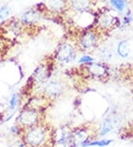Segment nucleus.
Wrapping results in <instances>:
<instances>
[{
  "label": "nucleus",
  "instance_id": "f257e3e1",
  "mask_svg": "<svg viewBox=\"0 0 133 147\" xmlns=\"http://www.w3.org/2000/svg\"><path fill=\"white\" fill-rule=\"evenodd\" d=\"M24 141L25 144L30 147H41L47 140L48 133L44 126L35 125L30 128L25 129Z\"/></svg>",
  "mask_w": 133,
  "mask_h": 147
},
{
  "label": "nucleus",
  "instance_id": "f03ea898",
  "mask_svg": "<svg viewBox=\"0 0 133 147\" xmlns=\"http://www.w3.org/2000/svg\"><path fill=\"white\" fill-rule=\"evenodd\" d=\"M39 115L37 110L25 107L20 111L17 117L18 123L24 129H27L37 125Z\"/></svg>",
  "mask_w": 133,
  "mask_h": 147
},
{
  "label": "nucleus",
  "instance_id": "7ed1b4c3",
  "mask_svg": "<svg viewBox=\"0 0 133 147\" xmlns=\"http://www.w3.org/2000/svg\"><path fill=\"white\" fill-rule=\"evenodd\" d=\"M76 51L74 47L69 43L62 44L57 51L56 58L59 62L63 63H69L73 62L76 58Z\"/></svg>",
  "mask_w": 133,
  "mask_h": 147
},
{
  "label": "nucleus",
  "instance_id": "20e7f679",
  "mask_svg": "<svg viewBox=\"0 0 133 147\" xmlns=\"http://www.w3.org/2000/svg\"><path fill=\"white\" fill-rule=\"evenodd\" d=\"M90 138V133L89 132L87 129H78L72 134L70 145L73 147H82L84 144L88 143Z\"/></svg>",
  "mask_w": 133,
  "mask_h": 147
},
{
  "label": "nucleus",
  "instance_id": "39448f33",
  "mask_svg": "<svg viewBox=\"0 0 133 147\" xmlns=\"http://www.w3.org/2000/svg\"><path fill=\"white\" fill-rule=\"evenodd\" d=\"M97 42V36L95 32L87 31L84 33L80 39V45L84 50H89L96 46Z\"/></svg>",
  "mask_w": 133,
  "mask_h": 147
},
{
  "label": "nucleus",
  "instance_id": "423d86ee",
  "mask_svg": "<svg viewBox=\"0 0 133 147\" xmlns=\"http://www.w3.org/2000/svg\"><path fill=\"white\" fill-rule=\"evenodd\" d=\"M63 91V86L59 82L53 81L48 83L44 87V93L49 97H57L61 94Z\"/></svg>",
  "mask_w": 133,
  "mask_h": 147
},
{
  "label": "nucleus",
  "instance_id": "0eeeda50",
  "mask_svg": "<svg viewBox=\"0 0 133 147\" xmlns=\"http://www.w3.org/2000/svg\"><path fill=\"white\" fill-rule=\"evenodd\" d=\"M87 70L92 76L96 77H102L106 74V69L104 65L98 63H91L87 65Z\"/></svg>",
  "mask_w": 133,
  "mask_h": 147
},
{
  "label": "nucleus",
  "instance_id": "6e6552de",
  "mask_svg": "<svg viewBox=\"0 0 133 147\" xmlns=\"http://www.w3.org/2000/svg\"><path fill=\"white\" fill-rule=\"evenodd\" d=\"M49 73H50L49 68H47L45 65H41L35 69V72L33 73V79L35 83H44V81L47 80L48 77H50Z\"/></svg>",
  "mask_w": 133,
  "mask_h": 147
},
{
  "label": "nucleus",
  "instance_id": "1a4fd4ad",
  "mask_svg": "<svg viewBox=\"0 0 133 147\" xmlns=\"http://www.w3.org/2000/svg\"><path fill=\"white\" fill-rule=\"evenodd\" d=\"M72 134L73 132L68 130V128H61L57 137V144L59 145L64 146L70 145L71 144Z\"/></svg>",
  "mask_w": 133,
  "mask_h": 147
},
{
  "label": "nucleus",
  "instance_id": "9d476101",
  "mask_svg": "<svg viewBox=\"0 0 133 147\" xmlns=\"http://www.w3.org/2000/svg\"><path fill=\"white\" fill-rule=\"evenodd\" d=\"M40 13L38 11L34 10L27 11L21 16V22L25 25H33L37 22L40 19Z\"/></svg>",
  "mask_w": 133,
  "mask_h": 147
},
{
  "label": "nucleus",
  "instance_id": "9b49d317",
  "mask_svg": "<svg viewBox=\"0 0 133 147\" xmlns=\"http://www.w3.org/2000/svg\"><path fill=\"white\" fill-rule=\"evenodd\" d=\"M117 124V120L113 119L112 117H107L104 120L102 123L101 131L99 132V135L101 137H104L110 131H112L115 129Z\"/></svg>",
  "mask_w": 133,
  "mask_h": 147
},
{
  "label": "nucleus",
  "instance_id": "f8f14e48",
  "mask_svg": "<svg viewBox=\"0 0 133 147\" xmlns=\"http://www.w3.org/2000/svg\"><path fill=\"white\" fill-rule=\"evenodd\" d=\"M71 5L75 10L84 12L90 8L91 3L90 0H71Z\"/></svg>",
  "mask_w": 133,
  "mask_h": 147
},
{
  "label": "nucleus",
  "instance_id": "ddd939ff",
  "mask_svg": "<svg viewBox=\"0 0 133 147\" xmlns=\"http://www.w3.org/2000/svg\"><path fill=\"white\" fill-rule=\"evenodd\" d=\"M117 53L121 57L126 58L130 54V45L126 40H123L118 43L117 47Z\"/></svg>",
  "mask_w": 133,
  "mask_h": 147
},
{
  "label": "nucleus",
  "instance_id": "4468645a",
  "mask_svg": "<svg viewBox=\"0 0 133 147\" xmlns=\"http://www.w3.org/2000/svg\"><path fill=\"white\" fill-rule=\"evenodd\" d=\"M47 5L51 11L58 12L64 9L66 2H64V0H47Z\"/></svg>",
  "mask_w": 133,
  "mask_h": 147
},
{
  "label": "nucleus",
  "instance_id": "2eb2a0df",
  "mask_svg": "<svg viewBox=\"0 0 133 147\" xmlns=\"http://www.w3.org/2000/svg\"><path fill=\"white\" fill-rule=\"evenodd\" d=\"M113 140L111 139H101L99 140H93V141H89L82 147H92V146H98V147H105L107 146H110L112 144Z\"/></svg>",
  "mask_w": 133,
  "mask_h": 147
},
{
  "label": "nucleus",
  "instance_id": "dca6fc26",
  "mask_svg": "<svg viewBox=\"0 0 133 147\" xmlns=\"http://www.w3.org/2000/svg\"><path fill=\"white\" fill-rule=\"evenodd\" d=\"M114 21H115V17L111 15H105L99 20L100 26L102 28H108L111 25H113Z\"/></svg>",
  "mask_w": 133,
  "mask_h": 147
},
{
  "label": "nucleus",
  "instance_id": "f3484780",
  "mask_svg": "<svg viewBox=\"0 0 133 147\" xmlns=\"http://www.w3.org/2000/svg\"><path fill=\"white\" fill-rule=\"evenodd\" d=\"M110 3L118 11H123L126 6V0H110Z\"/></svg>",
  "mask_w": 133,
  "mask_h": 147
},
{
  "label": "nucleus",
  "instance_id": "a211bd4d",
  "mask_svg": "<svg viewBox=\"0 0 133 147\" xmlns=\"http://www.w3.org/2000/svg\"><path fill=\"white\" fill-rule=\"evenodd\" d=\"M19 102V95L17 93H13L11 95V97L9 101V107L11 110H15L18 106Z\"/></svg>",
  "mask_w": 133,
  "mask_h": 147
},
{
  "label": "nucleus",
  "instance_id": "6ab92c4d",
  "mask_svg": "<svg viewBox=\"0 0 133 147\" xmlns=\"http://www.w3.org/2000/svg\"><path fill=\"white\" fill-rule=\"evenodd\" d=\"M10 13H11V11H10L8 7L2 6L0 8V21L5 20L6 18H7V16L10 15Z\"/></svg>",
  "mask_w": 133,
  "mask_h": 147
},
{
  "label": "nucleus",
  "instance_id": "aec40b11",
  "mask_svg": "<svg viewBox=\"0 0 133 147\" xmlns=\"http://www.w3.org/2000/svg\"><path fill=\"white\" fill-rule=\"evenodd\" d=\"M95 61V58H93L92 56L90 55H83L78 60L79 63H83V64H89V63H93Z\"/></svg>",
  "mask_w": 133,
  "mask_h": 147
},
{
  "label": "nucleus",
  "instance_id": "412c9836",
  "mask_svg": "<svg viewBox=\"0 0 133 147\" xmlns=\"http://www.w3.org/2000/svg\"><path fill=\"white\" fill-rule=\"evenodd\" d=\"M24 128L21 127L19 125H15V126H13L10 129V131H11V134L15 135H21V133L23 131Z\"/></svg>",
  "mask_w": 133,
  "mask_h": 147
},
{
  "label": "nucleus",
  "instance_id": "4be33fe9",
  "mask_svg": "<svg viewBox=\"0 0 133 147\" xmlns=\"http://www.w3.org/2000/svg\"><path fill=\"white\" fill-rule=\"evenodd\" d=\"M132 20V16H130V14H127L126 15V17H124V24H128L130 23V22Z\"/></svg>",
  "mask_w": 133,
  "mask_h": 147
},
{
  "label": "nucleus",
  "instance_id": "5701e85b",
  "mask_svg": "<svg viewBox=\"0 0 133 147\" xmlns=\"http://www.w3.org/2000/svg\"><path fill=\"white\" fill-rule=\"evenodd\" d=\"M4 121H5V116H4L3 114L0 113V126L3 123Z\"/></svg>",
  "mask_w": 133,
  "mask_h": 147
},
{
  "label": "nucleus",
  "instance_id": "b1692460",
  "mask_svg": "<svg viewBox=\"0 0 133 147\" xmlns=\"http://www.w3.org/2000/svg\"><path fill=\"white\" fill-rule=\"evenodd\" d=\"M0 140H1V135H0Z\"/></svg>",
  "mask_w": 133,
  "mask_h": 147
}]
</instances>
